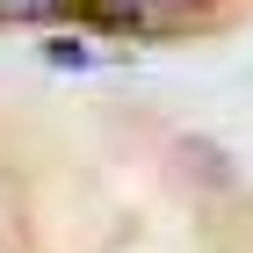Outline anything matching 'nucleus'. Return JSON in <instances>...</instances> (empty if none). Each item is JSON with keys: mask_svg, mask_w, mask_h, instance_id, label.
<instances>
[{"mask_svg": "<svg viewBox=\"0 0 253 253\" xmlns=\"http://www.w3.org/2000/svg\"><path fill=\"white\" fill-rule=\"evenodd\" d=\"M43 58H51V65H73V73H87V65H101V58H94V51H87L80 37H51V43H43Z\"/></svg>", "mask_w": 253, "mask_h": 253, "instance_id": "f257e3e1", "label": "nucleus"}, {"mask_svg": "<svg viewBox=\"0 0 253 253\" xmlns=\"http://www.w3.org/2000/svg\"><path fill=\"white\" fill-rule=\"evenodd\" d=\"M65 0H0V22H51Z\"/></svg>", "mask_w": 253, "mask_h": 253, "instance_id": "f03ea898", "label": "nucleus"}]
</instances>
